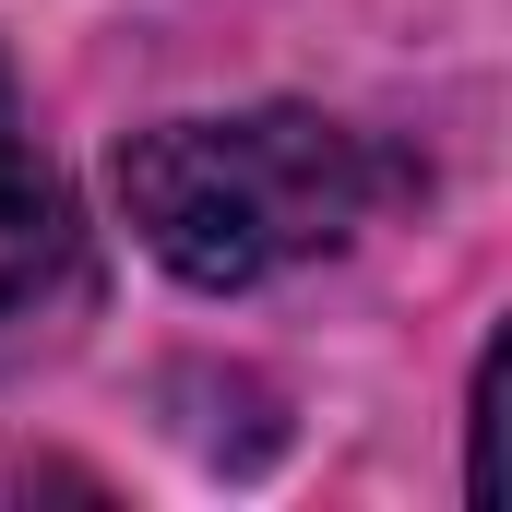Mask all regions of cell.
<instances>
[{
  "instance_id": "1",
  "label": "cell",
  "mask_w": 512,
  "mask_h": 512,
  "mask_svg": "<svg viewBox=\"0 0 512 512\" xmlns=\"http://www.w3.org/2000/svg\"><path fill=\"white\" fill-rule=\"evenodd\" d=\"M120 203L143 251L191 286H262L286 262L334 251L370 215V155L322 108H251V120H167L120 143Z\"/></svg>"
},
{
  "instance_id": "2",
  "label": "cell",
  "mask_w": 512,
  "mask_h": 512,
  "mask_svg": "<svg viewBox=\"0 0 512 512\" xmlns=\"http://www.w3.org/2000/svg\"><path fill=\"white\" fill-rule=\"evenodd\" d=\"M60 262H72V203L48 179V155L24 143V120L0 108V322L36 310L60 286Z\"/></svg>"
}]
</instances>
